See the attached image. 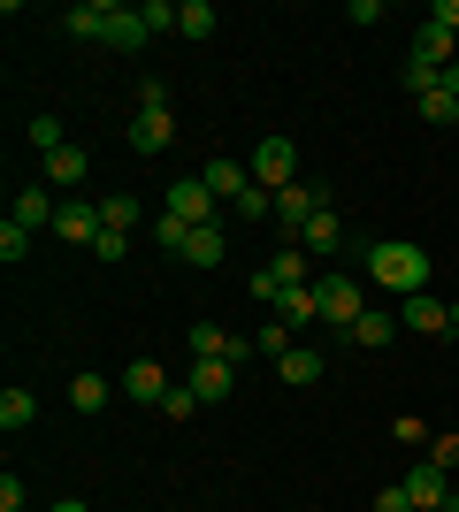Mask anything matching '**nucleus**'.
Returning a JSON list of instances; mask_svg holds the SVG:
<instances>
[{"label": "nucleus", "instance_id": "obj_11", "mask_svg": "<svg viewBox=\"0 0 459 512\" xmlns=\"http://www.w3.org/2000/svg\"><path fill=\"white\" fill-rule=\"evenodd\" d=\"M322 207H329V199L314 192V184H291V192H276V222H284L291 237H299V230H306V222H314Z\"/></svg>", "mask_w": 459, "mask_h": 512}, {"label": "nucleus", "instance_id": "obj_3", "mask_svg": "<svg viewBox=\"0 0 459 512\" xmlns=\"http://www.w3.org/2000/svg\"><path fill=\"white\" fill-rule=\"evenodd\" d=\"M245 169H253L261 192H291V184H299V146H291V138H261V153H253Z\"/></svg>", "mask_w": 459, "mask_h": 512}, {"label": "nucleus", "instance_id": "obj_32", "mask_svg": "<svg viewBox=\"0 0 459 512\" xmlns=\"http://www.w3.org/2000/svg\"><path fill=\"white\" fill-rule=\"evenodd\" d=\"M31 146H39V153H62V123H54V115H31Z\"/></svg>", "mask_w": 459, "mask_h": 512}, {"label": "nucleus", "instance_id": "obj_6", "mask_svg": "<svg viewBox=\"0 0 459 512\" xmlns=\"http://www.w3.org/2000/svg\"><path fill=\"white\" fill-rule=\"evenodd\" d=\"M398 329H421V337H452V306L437 291H414V299L398 306Z\"/></svg>", "mask_w": 459, "mask_h": 512}, {"label": "nucleus", "instance_id": "obj_26", "mask_svg": "<svg viewBox=\"0 0 459 512\" xmlns=\"http://www.w3.org/2000/svg\"><path fill=\"white\" fill-rule=\"evenodd\" d=\"M131 222H138V199H131V192L100 199V230H123V237H131Z\"/></svg>", "mask_w": 459, "mask_h": 512}, {"label": "nucleus", "instance_id": "obj_4", "mask_svg": "<svg viewBox=\"0 0 459 512\" xmlns=\"http://www.w3.org/2000/svg\"><path fill=\"white\" fill-rule=\"evenodd\" d=\"M161 214H176V222H192V230H199V222H215V214H222V199L207 192V176H176L169 199H161Z\"/></svg>", "mask_w": 459, "mask_h": 512}, {"label": "nucleus", "instance_id": "obj_37", "mask_svg": "<svg viewBox=\"0 0 459 512\" xmlns=\"http://www.w3.org/2000/svg\"><path fill=\"white\" fill-rule=\"evenodd\" d=\"M138 107H169V77H146V85H138Z\"/></svg>", "mask_w": 459, "mask_h": 512}, {"label": "nucleus", "instance_id": "obj_31", "mask_svg": "<svg viewBox=\"0 0 459 512\" xmlns=\"http://www.w3.org/2000/svg\"><path fill=\"white\" fill-rule=\"evenodd\" d=\"M184 237H192V222H176V214L153 222V245H161V253H184Z\"/></svg>", "mask_w": 459, "mask_h": 512}, {"label": "nucleus", "instance_id": "obj_42", "mask_svg": "<svg viewBox=\"0 0 459 512\" xmlns=\"http://www.w3.org/2000/svg\"><path fill=\"white\" fill-rule=\"evenodd\" d=\"M452 337H459V299H452Z\"/></svg>", "mask_w": 459, "mask_h": 512}, {"label": "nucleus", "instance_id": "obj_40", "mask_svg": "<svg viewBox=\"0 0 459 512\" xmlns=\"http://www.w3.org/2000/svg\"><path fill=\"white\" fill-rule=\"evenodd\" d=\"M444 92H452V100H459V62H452V69H444Z\"/></svg>", "mask_w": 459, "mask_h": 512}, {"label": "nucleus", "instance_id": "obj_33", "mask_svg": "<svg viewBox=\"0 0 459 512\" xmlns=\"http://www.w3.org/2000/svg\"><path fill=\"white\" fill-rule=\"evenodd\" d=\"M161 413H169V421H192V413H199V390H192V383L169 390V398H161Z\"/></svg>", "mask_w": 459, "mask_h": 512}, {"label": "nucleus", "instance_id": "obj_27", "mask_svg": "<svg viewBox=\"0 0 459 512\" xmlns=\"http://www.w3.org/2000/svg\"><path fill=\"white\" fill-rule=\"evenodd\" d=\"M414 107H421V123H444V130L459 123V100H452V92H444V85H437V92H421Z\"/></svg>", "mask_w": 459, "mask_h": 512}, {"label": "nucleus", "instance_id": "obj_7", "mask_svg": "<svg viewBox=\"0 0 459 512\" xmlns=\"http://www.w3.org/2000/svg\"><path fill=\"white\" fill-rule=\"evenodd\" d=\"M153 31H146V16L138 8H123V0H108V23H100V46H123V54H138Z\"/></svg>", "mask_w": 459, "mask_h": 512}, {"label": "nucleus", "instance_id": "obj_15", "mask_svg": "<svg viewBox=\"0 0 459 512\" xmlns=\"http://www.w3.org/2000/svg\"><path fill=\"white\" fill-rule=\"evenodd\" d=\"M199 176H207V192H215L222 207L253 192V169H245V161H207V169H199Z\"/></svg>", "mask_w": 459, "mask_h": 512}, {"label": "nucleus", "instance_id": "obj_30", "mask_svg": "<svg viewBox=\"0 0 459 512\" xmlns=\"http://www.w3.org/2000/svg\"><path fill=\"white\" fill-rule=\"evenodd\" d=\"M23 253H31V230H23L16 214H8V222H0V260H8V268H16Z\"/></svg>", "mask_w": 459, "mask_h": 512}, {"label": "nucleus", "instance_id": "obj_2", "mask_svg": "<svg viewBox=\"0 0 459 512\" xmlns=\"http://www.w3.org/2000/svg\"><path fill=\"white\" fill-rule=\"evenodd\" d=\"M314 314H322L329 329H352V321L368 314V276H345V268L314 276Z\"/></svg>", "mask_w": 459, "mask_h": 512}, {"label": "nucleus", "instance_id": "obj_36", "mask_svg": "<svg viewBox=\"0 0 459 512\" xmlns=\"http://www.w3.org/2000/svg\"><path fill=\"white\" fill-rule=\"evenodd\" d=\"M92 253H100V260H123V253H131V237H123V230H100V245H92Z\"/></svg>", "mask_w": 459, "mask_h": 512}, {"label": "nucleus", "instance_id": "obj_17", "mask_svg": "<svg viewBox=\"0 0 459 512\" xmlns=\"http://www.w3.org/2000/svg\"><path fill=\"white\" fill-rule=\"evenodd\" d=\"M54 214H62V207H54L46 184H23V192H16V222H23V230H54Z\"/></svg>", "mask_w": 459, "mask_h": 512}, {"label": "nucleus", "instance_id": "obj_41", "mask_svg": "<svg viewBox=\"0 0 459 512\" xmlns=\"http://www.w3.org/2000/svg\"><path fill=\"white\" fill-rule=\"evenodd\" d=\"M54 512H92V505H77V497H69V505H54Z\"/></svg>", "mask_w": 459, "mask_h": 512}, {"label": "nucleus", "instance_id": "obj_16", "mask_svg": "<svg viewBox=\"0 0 459 512\" xmlns=\"http://www.w3.org/2000/svg\"><path fill=\"white\" fill-rule=\"evenodd\" d=\"M299 245H306V253H314V260H322V268H329V253H337V245H345V222H337V214H314V222H306V230H299Z\"/></svg>", "mask_w": 459, "mask_h": 512}, {"label": "nucleus", "instance_id": "obj_14", "mask_svg": "<svg viewBox=\"0 0 459 512\" xmlns=\"http://www.w3.org/2000/svg\"><path fill=\"white\" fill-rule=\"evenodd\" d=\"M54 237H69V245H100V207H85V199H69V207L54 214Z\"/></svg>", "mask_w": 459, "mask_h": 512}, {"label": "nucleus", "instance_id": "obj_5", "mask_svg": "<svg viewBox=\"0 0 459 512\" xmlns=\"http://www.w3.org/2000/svg\"><path fill=\"white\" fill-rule=\"evenodd\" d=\"M184 337H192V360H230V367H245L253 352H261L253 337H230V329H215V321H199V329H184Z\"/></svg>", "mask_w": 459, "mask_h": 512}, {"label": "nucleus", "instance_id": "obj_13", "mask_svg": "<svg viewBox=\"0 0 459 512\" xmlns=\"http://www.w3.org/2000/svg\"><path fill=\"white\" fill-rule=\"evenodd\" d=\"M192 390H199V406H222V398L238 390V367H230V360H199L192 367Z\"/></svg>", "mask_w": 459, "mask_h": 512}, {"label": "nucleus", "instance_id": "obj_43", "mask_svg": "<svg viewBox=\"0 0 459 512\" xmlns=\"http://www.w3.org/2000/svg\"><path fill=\"white\" fill-rule=\"evenodd\" d=\"M437 512H459V505H437Z\"/></svg>", "mask_w": 459, "mask_h": 512}, {"label": "nucleus", "instance_id": "obj_29", "mask_svg": "<svg viewBox=\"0 0 459 512\" xmlns=\"http://www.w3.org/2000/svg\"><path fill=\"white\" fill-rule=\"evenodd\" d=\"M138 16H146V31H176L184 0H138Z\"/></svg>", "mask_w": 459, "mask_h": 512}, {"label": "nucleus", "instance_id": "obj_19", "mask_svg": "<svg viewBox=\"0 0 459 512\" xmlns=\"http://www.w3.org/2000/svg\"><path fill=\"white\" fill-rule=\"evenodd\" d=\"M268 268H276V283H284V291H306V283H314V268H322V260L306 253V245H284V253L268 260Z\"/></svg>", "mask_w": 459, "mask_h": 512}, {"label": "nucleus", "instance_id": "obj_38", "mask_svg": "<svg viewBox=\"0 0 459 512\" xmlns=\"http://www.w3.org/2000/svg\"><path fill=\"white\" fill-rule=\"evenodd\" d=\"M375 512H414V497H406V482H391V490L375 497Z\"/></svg>", "mask_w": 459, "mask_h": 512}, {"label": "nucleus", "instance_id": "obj_24", "mask_svg": "<svg viewBox=\"0 0 459 512\" xmlns=\"http://www.w3.org/2000/svg\"><path fill=\"white\" fill-rule=\"evenodd\" d=\"M100 23H108V0H77L69 8V39H100Z\"/></svg>", "mask_w": 459, "mask_h": 512}, {"label": "nucleus", "instance_id": "obj_28", "mask_svg": "<svg viewBox=\"0 0 459 512\" xmlns=\"http://www.w3.org/2000/svg\"><path fill=\"white\" fill-rule=\"evenodd\" d=\"M176 31H184V39H207V31H215V8H207V0H184Z\"/></svg>", "mask_w": 459, "mask_h": 512}, {"label": "nucleus", "instance_id": "obj_8", "mask_svg": "<svg viewBox=\"0 0 459 512\" xmlns=\"http://www.w3.org/2000/svg\"><path fill=\"white\" fill-rule=\"evenodd\" d=\"M406 497H414V512H437V505H459V497H452V482H444V467H437V459H421V467L406 474Z\"/></svg>", "mask_w": 459, "mask_h": 512}, {"label": "nucleus", "instance_id": "obj_34", "mask_svg": "<svg viewBox=\"0 0 459 512\" xmlns=\"http://www.w3.org/2000/svg\"><path fill=\"white\" fill-rule=\"evenodd\" d=\"M253 299H261V306H284V283H276V268H253Z\"/></svg>", "mask_w": 459, "mask_h": 512}, {"label": "nucleus", "instance_id": "obj_12", "mask_svg": "<svg viewBox=\"0 0 459 512\" xmlns=\"http://www.w3.org/2000/svg\"><path fill=\"white\" fill-rule=\"evenodd\" d=\"M391 337H398V314H391V306H368V314L345 329V344H360V352H383Z\"/></svg>", "mask_w": 459, "mask_h": 512}, {"label": "nucleus", "instance_id": "obj_9", "mask_svg": "<svg viewBox=\"0 0 459 512\" xmlns=\"http://www.w3.org/2000/svg\"><path fill=\"white\" fill-rule=\"evenodd\" d=\"M222 253H230V230H222V222H199L176 260H184V268H222Z\"/></svg>", "mask_w": 459, "mask_h": 512}, {"label": "nucleus", "instance_id": "obj_39", "mask_svg": "<svg viewBox=\"0 0 459 512\" xmlns=\"http://www.w3.org/2000/svg\"><path fill=\"white\" fill-rule=\"evenodd\" d=\"M429 23H444V31H459V0H437V8H429Z\"/></svg>", "mask_w": 459, "mask_h": 512}, {"label": "nucleus", "instance_id": "obj_35", "mask_svg": "<svg viewBox=\"0 0 459 512\" xmlns=\"http://www.w3.org/2000/svg\"><path fill=\"white\" fill-rule=\"evenodd\" d=\"M421 459H437V467L452 474V467H459V436H429V451H421Z\"/></svg>", "mask_w": 459, "mask_h": 512}, {"label": "nucleus", "instance_id": "obj_20", "mask_svg": "<svg viewBox=\"0 0 459 512\" xmlns=\"http://www.w3.org/2000/svg\"><path fill=\"white\" fill-rule=\"evenodd\" d=\"M85 169H92V153H85V146L46 153V184H62V192H77V184H85Z\"/></svg>", "mask_w": 459, "mask_h": 512}, {"label": "nucleus", "instance_id": "obj_25", "mask_svg": "<svg viewBox=\"0 0 459 512\" xmlns=\"http://www.w3.org/2000/svg\"><path fill=\"white\" fill-rule=\"evenodd\" d=\"M276 321H284V329H306V321H322V314H314V283H306V291H284Z\"/></svg>", "mask_w": 459, "mask_h": 512}, {"label": "nucleus", "instance_id": "obj_23", "mask_svg": "<svg viewBox=\"0 0 459 512\" xmlns=\"http://www.w3.org/2000/svg\"><path fill=\"white\" fill-rule=\"evenodd\" d=\"M108 398H115L108 375H77V383H69V406H77V413H100Z\"/></svg>", "mask_w": 459, "mask_h": 512}, {"label": "nucleus", "instance_id": "obj_10", "mask_svg": "<svg viewBox=\"0 0 459 512\" xmlns=\"http://www.w3.org/2000/svg\"><path fill=\"white\" fill-rule=\"evenodd\" d=\"M169 138H176V115H169V107H138V115H131V146L138 153H169Z\"/></svg>", "mask_w": 459, "mask_h": 512}, {"label": "nucleus", "instance_id": "obj_1", "mask_svg": "<svg viewBox=\"0 0 459 512\" xmlns=\"http://www.w3.org/2000/svg\"><path fill=\"white\" fill-rule=\"evenodd\" d=\"M360 276L383 291V299H414V291H429V253H421L414 237H383V245H368V268Z\"/></svg>", "mask_w": 459, "mask_h": 512}, {"label": "nucleus", "instance_id": "obj_22", "mask_svg": "<svg viewBox=\"0 0 459 512\" xmlns=\"http://www.w3.org/2000/svg\"><path fill=\"white\" fill-rule=\"evenodd\" d=\"M31 421H39V398H31V390H0V428L16 436V428H31Z\"/></svg>", "mask_w": 459, "mask_h": 512}, {"label": "nucleus", "instance_id": "obj_18", "mask_svg": "<svg viewBox=\"0 0 459 512\" xmlns=\"http://www.w3.org/2000/svg\"><path fill=\"white\" fill-rule=\"evenodd\" d=\"M123 390H131L138 406H161V398H169V375H161V360H131V375H123Z\"/></svg>", "mask_w": 459, "mask_h": 512}, {"label": "nucleus", "instance_id": "obj_21", "mask_svg": "<svg viewBox=\"0 0 459 512\" xmlns=\"http://www.w3.org/2000/svg\"><path fill=\"white\" fill-rule=\"evenodd\" d=\"M276 375H284V383H322V352H314V344H291L284 360H276Z\"/></svg>", "mask_w": 459, "mask_h": 512}]
</instances>
